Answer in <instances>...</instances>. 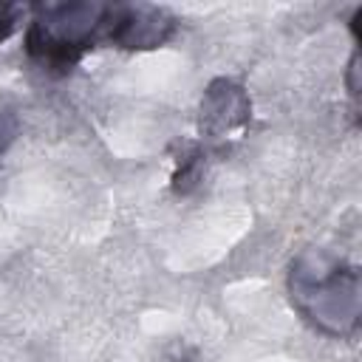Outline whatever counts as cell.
I'll return each instance as SVG.
<instances>
[{
    "label": "cell",
    "mask_w": 362,
    "mask_h": 362,
    "mask_svg": "<svg viewBox=\"0 0 362 362\" xmlns=\"http://www.w3.org/2000/svg\"><path fill=\"white\" fill-rule=\"evenodd\" d=\"M119 3H40L25 25L23 51L51 76L68 74L90 48L116 45Z\"/></svg>",
    "instance_id": "cell-1"
},
{
    "label": "cell",
    "mask_w": 362,
    "mask_h": 362,
    "mask_svg": "<svg viewBox=\"0 0 362 362\" xmlns=\"http://www.w3.org/2000/svg\"><path fill=\"white\" fill-rule=\"evenodd\" d=\"M23 14H25V8H23V6L0 3V42H6V40L20 28Z\"/></svg>",
    "instance_id": "cell-4"
},
{
    "label": "cell",
    "mask_w": 362,
    "mask_h": 362,
    "mask_svg": "<svg viewBox=\"0 0 362 362\" xmlns=\"http://www.w3.org/2000/svg\"><path fill=\"white\" fill-rule=\"evenodd\" d=\"M317 272L305 269L300 260L291 266V300L294 305L322 331L342 334L354 328L359 305H356V269H342L339 263L322 266L317 257Z\"/></svg>",
    "instance_id": "cell-2"
},
{
    "label": "cell",
    "mask_w": 362,
    "mask_h": 362,
    "mask_svg": "<svg viewBox=\"0 0 362 362\" xmlns=\"http://www.w3.org/2000/svg\"><path fill=\"white\" fill-rule=\"evenodd\" d=\"M11 133H14V127H11V130H3V116H0V136H11ZM3 147H6V141L0 139V150H3Z\"/></svg>",
    "instance_id": "cell-5"
},
{
    "label": "cell",
    "mask_w": 362,
    "mask_h": 362,
    "mask_svg": "<svg viewBox=\"0 0 362 362\" xmlns=\"http://www.w3.org/2000/svg\"><path fill=\"white\" fill-rule=\"evenodd\" d=\"M173 34H175V17L167 8L147 3H119L116 48L150 51L164 45Z\"/></svg>",
    "instance_id": "cell-3"
}]
</instances>
